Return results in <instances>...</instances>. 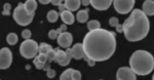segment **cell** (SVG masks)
<instances>
[{
    "instance_id": "29",
    "label": "cell",
    "mask_w": 154,
    "mask_h": 80,
    "mask_svg": "<svg viewBox=\"0 0 154 80\" xmlns=\"http://www.w3.org/2000/svg\"><path fill=\"white\" fill-rule=\"evenodd\" d=\"M56 74H57V72H56V70H54V69H49L48 71H46V75H48V78H54V77H56Z\"/></svg>"
},
{
    "instance_id": "40",
    "label": "cell",
    "mask_w": 154,
    "mask_h": 80,
    "mask_svg": "<svg viewBox=\"0 0 154 80\" xmlns=\"http://www.w3.org/2000/svg\"><path fill=\"white\" fill-rule=\"evenodd\" d=\"M101 80H102V79H101Z\"/></svg>"
},
{
    "instance_id": "21",
    "label": "cell",
    "mask_w": 154,
    "mask_h": 80,
    "mask_svg": "<svg viewBox=\"0 0 154 80\" xmlns=\"http://www.w3.org/2000/svg\"><path fill=\"white\" fill-rule=\"evenodd\" d=\"M51 49H54L51 45H49L48 43H44V42H42V43L39 44V52L40 54H48L49 51H51Z\"/></svg>"
},
{
    "instance_id": "39",
    "label": "cell",
    "mask_w": 154,
    "mask_h": 80,
    "mask_svg": "<svg viewBox=\"0 0 154 80\" xmlns=\"http://www.w3.org/2000/svg\"><path fill=\"white\" fill-rule=\"evenodd\" d=\"M152 80H154V74H153V76H152Z\"/></svg>"
},
{
    "instance_id": "26",
    "label": "cell",
    "mask_w": 154,
    "mask_h": 80,
    "mask_svg": "<svg viewBox=\"0 0 154 80\" xmlns=\"http://www.w3.org/2000/svg\"><path fill=\"white\" fill-rule=\"evenodd\" d=\"M33 64L35 65L36 69H38V70H42V69H43V67H44V65H45V63H42V62H40L38 59H36V57L34 59Z\"/></svg>"
},
{
    "instance_id": "5",
    "label": "cell",
    "mask_w": 154,
    "mask_h": 80,
    "mask_svg": "<svg viewBox=\"0 0 154 80\" xmlns=\"http://www.w3.org/2000/svg\"><path fill=\"white\" fill-rule=\"evenodd\" d=\"M35 14H30L25 9V5L23 3H19L18 6L14 8V12H12V17L18 23L20 26H28L32 23Z\"/></svg>"
},
{
    "instance_id": "9",
    "label": "cell",
    "mask_w": 154,
    "mask_h": 80,
    "mask_svg": "<svg viewBox=\"0 0 154 80\" xmlns=\"http://www.w3.org/2000/svg\"><path fill=\"white\" fill-rule=\"evenodd\" d=\"M57 41H58V44L60 46L67 49L71 46L72 41H73V36H72V34L69 33V32H63V33H61L59 35Z\"/></svg>"
},
{
    "instance_id": "6",
    "label": "cell",
    "mask_w": 154,
    "mask_h": 80,
    "mask_svg": "<svg viewBox=\"0 0 154 80\" xmlns=\"http://www.w3.org/2000/svg\"><path fill=\"white\" fill-rule=\"evenodd\" d=\"M115 11L120 14H130L135 6V0H115L113 1Z\"/></svg>"
},
{
    "instance_id": "27",
    "label": "cell",
    "mask_w": 154,
    "mask_h": 80,
    "mask_svg": "<svg viewBox=\"0 0 154 80\" xmlns=\"http://www.w3.org/2000/svg\"><path fill=\"white\" fill-rule=\"evenodd\" d=\"M31 36H32V33H31V31L28 29H26V30H24L23 32H22V37L25 39V40H28L31 38Z\"/></svg>"
},
{
    "instance_id": "38",
    "label": "cell",
    "mask_w": 154,
    "mask_h": 80,
    "mask_svg": "<svg viewBox=\"0 0 154 80\" xmlns=\"http://www.w3.org/2000/svg\"><path fill=\"white\" fill-rule=\"evenodd\" d=\"M30 68H31V67H30V65H27V66H26V69H27V70H29Z\"/></svg>"
},
{
    "instance_id": "25",
    "label": "cell",
    "mask_w": 154,
    "mask_h": 80,
    "mask_svg": "<svg viewBox=\"0 0 154 80\" xmlns=\"http://www.w3.org/2000/svg\"><path fill=\"white\" fill-rule=\"evenodd\" d=\"M109 25H110L111 27H114V28H116V27L119 25V20L117 17H110V20H109Z\"/></svg>"
},
{
    "instance_id": "24",
    "label": "cell",
    "mask_w": 154,
    "mask_h": 80,
    "mask_svg": "<svg viewBox=\"0 0 154 80\" xmlns=\"http://www.w3.org/2000/svg\"><path fill=\"white\" fill-rule=\"evenodd\" d=\"M11 4L5 3L3 5V11H2V14H3V16H9V14H11Z\"/></svg>"
},
{
    "instance_id": "36",
    "label": "cell",
    "mask_w": 154,
    "mask_h": 80,
    "mask_svg": "<svg viewBox=\"0 0 154 80\" xmlns=\"http://www.w3.org/2000/svg\"><path fill=\"white\" fill-rule=\"evenodd\" d=\"M65 8H66V6H65V4H61V5L59 6V9H60V11H65Z\"/></svg>"
},
{
    "instance_id": "34",
    "label": "cell",
    "mask_w": 154,
    "mask_h": 80,
    "mask_svg": "<svg viewBox=\"0 0 154 80\" xmlns=\"http://www.w3.org/2000/svg\"><path fill=\"white\" fill-rule=\"evenodd\" d=\"M60 29H61L62 33H63V32H66V30H67V25H65V24H63V25H62V26H61V27H60Z\"/></svg>"
},
{
    "instance_id": "7",
    "label": "cell",
    "mask_w": 154,
    "mask_h": 80,
    "mask_svg": "<svg viewBox=\"0 0 154 80\" xmlns=\"http://www.w3.org/2000/svg\"><path fill=\"white\" fill-rule=\"evenodd\" d=\"M12 63V52L7 47H3L0 51V68L2 70L8 69Z\"/></svg>"
},
{
    "instance_id": "31",
    "label": "cell",
    "mask_w": 154,
    "mask_h": 80,
    "mask_svg": "<svg viewBox=\"0 0 154 80\" xmlns=\"http://www.w3.org/2000/svg\"><path fill=\"white\" fill-rule=\"evenodd\" d=\"M116 32L117 33H121V32H123V26L122 24H119L117 27H116Z\"/></svg>"
},
{
    "instance_id": "37",
    "label": "cell",
    "mask_w": 154,
    "mask_h": 80,
    "mask_svg": "<svg viewBox=\"0 0 154 80\" xmlns=\"http://www.w3.org/2000/svg\"><path fill=\"white\" fill-rule=\"evenodd\" d=\"M81 3H82L84 6H88V4H91V1H88V0H84V1H81Z\"/></svg>"
},
{
    "instance_id": "33",
    "label": "cell",
    "mask_w": 154,
    "mask_h": 80,
    "mask_svg": "<svg viewBox=\"0 0 154 80\" xmlns=\"http://www.w3.org/2000/svg\"><path fill=\"white\" fill-rule=\"evenodd\" d=\"M49 69H51V63H48H48H45V65H44V67H43V69H42V70H44V71H48V70Z\"/></svg>"
},
{
    "instance_id": "12",
    "label": "cell",
    "mask_w": 154,
    "mask_h": 80,
    "mask_svg": "<svg viewBox=\"0 0 154 80\" xmlns=\"http://www.w3.org/2000/svg\"><path fill=\"white\" fill-rule=\"evenodd\" d=\"M60 17H61L62 21L65 25H73L74 21H75V17H74V14H72L71 11H64L60 14Z\"/></svg>"
},
{
    "instance_id": "8",
    "label": "cell",
    "mask_w": 154,
    "mask_h": 80,
    "mask_svg": "<svg viewBox=\"0 0 154 80\" xmlns=\"http://www.w3.org/2000/svg\"><path fill=\"white\" fill-rule=\"evenodd\" d=\"M116 80H137L136 73L130 67H121L116 72Z\"/></svg>"
},
{
    "instance_id": "28",
    "label": "cell",
    "mask_w": 154,
    "mask_h": 80,
    "mask_svg": "<svg viewBox=\"0 0 154 80\" xmlns=\"http://www.w3.org/2000/svg\"><path fill=\"white\" fill-rule=\"evenodd\" d=\"M72 77L74 78V80H81V73L78 70H72Z\"/></svg>"
},
{
    "instance_id": "23",
    "label": "cell",
    "mask_w": 154,
    "mask_h": 80,
    "mask_svg": "<svg viewBox=\"0 0 154 80\" xmlns=\"http://www.w3.org/2000/svg\"><path fill=\"white\" fill-rule=\"evenodd\" d=\"M56 54H57L56 49H51V51H49L48 54H46V57H48V63H51V62L56 60Z\"/></svg>"
},
{
    "instance_id": "17",
    "label": "cell",
    "mask_w": 154,
    "mask_h": 80,
    "mask_svg": "<svg viewBox=\"0 0 154 80\" xmlns=\"http://www.w3.org/2000/svg\"><path fill=\"white\" fill-rule=\"evenodd\" d=\"M46 17H48V21L49 23H56L59 19V14H58V11H49L48 12Z\"/></svg>"
},
{
    "instance_id": "16",
    "label": "cell",
    "mask_w": 154,
    "mask_h": 80,
    "mask_svg": "<svg viewBox=\"0 0 154 80\" xmlns=\"http://www.w3.org/2000/svg\"><path fill=\"white\" fill-rule=\"evenodd\" d=\"M76 19L79 23H86L88 20V9L85 8L79 11L76 14Z\"/></svg>"
},
{
    "instance_id": "22",
    "label": "cell",
    "mask_w": 154,
    "mask_h": 80,
    "mask_svg": "<svg viewBox=\"0 0 154 80\" xmlns=\"http://www.w3.org/2000/svg\"><path fill=\"white\" fill-rule=\"evenodd\" d=\"M61 33H62V31L60 28L57 29V30H51V31L48 32V37H49V39H51V40L58 39L59 35Z\"/></svg>"
},
{
    "instance_id": "15",
    "label": "cell",
    "mask_w": 154,
    "mask_h": 80,
    "mask_svg": "<svg viewBox=\"0 0 154 80\" xmlns=\"http://www.w3.org/2000/svg\"><path fill=\"white\" fill-rule=\"evenodd\" d=\"M24 5H25V9H26V11L28 14H33L37 8V2L35 0H27L24 3Z\"/></svg>"
},
{
    "instance_id": "19",
    "label": "cell",
    "mask_w": 154,
    "mask_h": 80,
    "mask_svg": "<svg viewBox=\"0 0 154 80\" xmlns=\"http://www.w3.org/2000/svg\"><path fill=\"white\" fill-rule=\"evenodd\" d=\"M72 70H73L72 68L65 70L60 76V80H74V78L72 77Z\"/></svg>"
},
{
    "instance_id": "35",
    "label": "cell",
    "mask_w": 154,
    "mask_h": 80,
    "mask_svg": "<svg viewBox=\"0 0 154 80\" xmlns=\"http://www.w3.org/2000/svg\"><path fill=\"white\" fill-rule=\"evenodd\" d=\"M39 3H41V4H48V3H51V1H49V0H40V1H39Z\"/></svg>"
},
{
    "instance_id": "2",
    "label": "cell",
    "mask_w": 154,
    "mask_h": 80,
    "mask_svg": "<svg viewBox=\"0 0 154 80\" xmlns=\"http://www.w3.org/2000/svg\"><path fill=\"white\" fill-rule=\"evenodd\" d=\"M126 40L131 42L140 41L145 38L150 30L148 17L140 9H134L130 17L122 24Z\"/></svg>"
},
{
    "instance_id": "1",
    "label": "cell",
    "mask_w": 154,
    "mask_h": 80,
    "mask_svg": "<svg viewBox=\"0 0 154 80\" xmlns=\"http://www.w3.org/2000/svg\"><path fill=\"white\" fill-rule=\"evenodd\" d=\"M83 49L88 59L97 62L109 60L116 49V33L106 29L88 31L83 38Z\"/></svg>"
},
{
    "instance_id": "10",
    "label": "cell",
    "mask_w": 154,
    "mask_h": 80,
    "mask_svg": "<svg viewBox=\"0 0 154 80\" xmlns=\"http://www.w3.org/2000/svg\"><path fill=\"white\" fill-rule=\"evenodd\" d=\"M91 6L97 11H107L112 4L111 0H91Z\"/></svg>"
},
{
    "instance_id": "30",
    "label": "cell",
    "mask_w": 154,
    "mask_h": 80,
    "mask_svg": "<svg viewBox=\"0 0 154 80\" xmlns=\"http://www.w3.org/2000/svg\"><path fill=\"white\" fill-rule=\"evenodd\" d=\"M83 59L86 61V63H88V65L89 67H94V66H95V64H96V62H95V61H93V60L88 59V57H86V56H84Z\"/></svg>"
},
{
    "instance_id": "32",
    "label": "cell",
    "mask_w": 154,
    "mask_h": 80,
    "mask_svg": "<svg viewBox=\"0 0 154 80\" xmlns=\"http://www.w3.org/2000/svg\"><path fill=\"white\" fill-rule=\"evenodd\" d=\"M51 3H53L54 5H58V6H60L62 3H63V1H61V0H53V1H51Z\"/></svg>"
},
{
    "instance_id": "18",
    "label": "cell",
    "mask_w": 154,
    "mask_h": 80,
    "mask_svg": "<svg viewBox=\"0 0 154 80\" xmlns=\"http://www.w3.org/2000/svg\"><path fill=\"white\" fill-rule=\"evenodd\" d=\"M6 41L9 45H14V44L18 43L19 39H18V35L16 33H9L6 36Z\"/></svg>"
},
{
    "instance_id": "13",
    "label": "cell",
    "mask_w": 154,
    "mask_h": 80,
    "mask_svg": "<svg viewBox=\"0 0 154 80\" xmlns=\"http://www.w3.org/2000/svg\"><path fill=\"white\" fill-rule=\"evenodd\" d=\"M142 11L146 16H154V1L153 0H146L143 2Z\"/></svg>"
},
{
    "instance_id": "11",
    "label": "cell",
    "mask_w": 154,
    "mask_h": 80,
    "mask_svg": "<svg viewBox=\"0 0 154 80\" xmlns=\"http://www.w3.org/2000/svg\"><path fill=\"white\" fill-rule=\"evenodd\" d=\"M72 51H73V57L75 60H81V59H83L84 56H85L83 45L81 43L74 44V46L72 47Z\"/></svg>"
},
{
    "instance_id": "20",
    "label": "cell",
    "mask_w": 154,
    "mask_h": 80,
    "mask_svg": "<svg viewBox=\"0 0 154 80\" xmlns=\"http://www.w3.org/2000/svg\"><path fill=\"white\" fill-rule=\"evenodd\" d=\"M88 29L89 31H93V30L101 29V23L97 20H91L88 23Z\"/></svg>"
},
{
    "instance_id": "4",
    "label": "cell",
    "mask_w": 154,
    "mask_h": 80,
    "mask_svg": "<svg viewBox=\"0 0 154 80\" xmlns=\"http://www.w3.org/2000/svg\"><path fill=\"white\" fill-rule=\"evenodd\" d=\"M20 54L25 59H35L39 54V45L35 40H25L20 45Z\"/></svg>"
},
{
    "instance_id": "14",
    "label": "cell",
    "mask_w": 154,
    "mask_h": 80,
    "mask_svg": "<svg viewBox=\"0 0 154 80\" xmlns=\"http://www.w3.org/2000/svg\"><path fill=\"white\" fill-rule=\"evenodd\" d=\"M64 4H65L67 11L73 12V11H78V8L80 7V5L82 3H81L80 0H66V1L64 2Z\"/></svg>"
},
{
    "instance_id": "3",
    "label": "cell",
    "mask_w": 154,
    "mask_h": 80,
    "mask_svg": "<svg viewBox=\"0 0 154 80\" xmlns=\"http://www.w3.org/2000/svg\"><path fill=\"white\" fill-rule=\"evenodd\" d=\"M130 68L136 75H149L154 70V57L149 51H136L130 57Z\"/></svg>"
}]
</instances>
